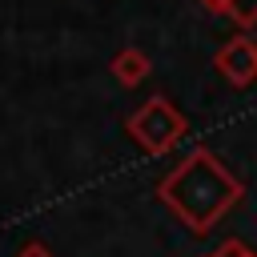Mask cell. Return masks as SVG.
Segmentation results:
<instances>
[{
	"label": "cell",
	"instance_id": "7",
	"mask_svg": "<svg viewBox=\"0 0 257 257\" xmlns=\"http://www.w3.org/2000/svg\"><path fill=\"white\" fill-rule=\"evenodd\" d=\"M16 257H52V249H48V245H40V241H28Z\"/></svg>",
	"mask_w": 257,
	"mask_h": 257
},
{
	"label": "cell",
	"instance_id": "4",
	"mask_svg": "<svg viewBox=\"0 0 257 257\" xmlns=\"http://www.w3.org/2000/svg\"><path fill=\"white\" fill-rule=\"evenodd\" d=\"M108 72H112V80L116 84H124V88H137L149 72H153V64H149V56L141 52V48H120L112 60H108Z\"/></svg>",
	"mask_w": 257,
	"mask_h": 257
},
{
	"label": "cell",
	"instance_id": "6",
	"mask_svg": "<svg viewBox=\"0 0 257 257\" xmlns=\"http://www.w3.org/2000/svg\"><path fill=\"white\" fill-rule=\"evenodd\" d=\"M209 257H257V253H253V249H245L241 241H225V245H221L217 253H209Z\"/></svg>",
	"mask_w": 257,
	"mask_h": 257
},
{
	"label": "cell",
	"instance_id": "5",
	"mask_svg": "<svg viewBox=\"0 0 257 257\" xmlns=\"http://www.w3.org/2000/svg\"><path fill=\"white\" fill-rule=\"evenodd\" d=\"M209 12H221L229 20H237L241 28H253L257 24V0H201Z\"/></svg>",
	"mask_w": 257,
	"mask_h": 257
},
{
	"label": "cell",
	"instance_id": "1",
	"mask_svg": "<svg viewBox=\"0 0 257 257\" xmlns=\"http://www.w3.org/2000/svg\"><path fill=\"white\" fill-rule=\"evenodd\" d=\"M157 197L181 217V225L205 233L233 209V201L241 197V181L221 165L217 153L197 149L157 185Z\"/></svg>",
	"mask_w": 257,
	"mask_h": 257
},
{
	"label": "cell",
	"instance_id": "3",
	"mask_svg": "<svg viewBox=\"0 0 257 257\" xmlns=\"http://www.w3.org/2000/svg\"><path fill=\"white\" fill-rule=\"evenodd\" d=\"M213 64H217V72H221L233 88L253 84V80H257V40H253V36H233V40H225V44L217 48Z\"/></svg>",
	"mask_w": 257,
	"mask_h": 257
},
{
	"label": "cell",
	"instance_id": "2",
	"mask_svg": "<svg viewBox=\"0 0 257 257\" xmlns=\"http://www.w3.org/2000/svg\"><path fill=\"white\" fill-rule=\"evenodd\" d=\"M124 128H128V137H133L145 153L161 157V153H169V149L189 133V120H185L181 108H173L169 96H149V100L128 116Z\"/></svg>",
	"mask_w": 257,
	"mask_h": 257
}]
</instances>
